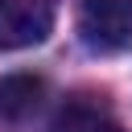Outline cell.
<instances>
[{
    "mask_svg": "<svg viewBox=\"0 0 132 132\" xmlns=\"http://www.w3.org/2000/svg\"><path fill=\"white\" fill-rule=\"evenodd\" d=\"M78 37L91 54H124L132 45V0H78Z\"/></svg>",
    "mask_w": 132,
    "mask_h": 132,
    "instance_id": "obj_1",
    "label": "cell"
},
{
    "mask_svg": "<svg viewBox=\"0 0 132 132\" xmlns=\"http://www.w3.org/2000/svg\"><path fill=\"white\" fill-rule=\"evenodd\" d=\"M41 95H45V82L37 74H4L0 78V120L16 124V120L33 116Z\"/></svg>",
    "mask_w": 132,
    "mask_h": 132,
    "instance_id": "obj_3",
    "label": "cell"
},
{
    "mask_svg": "<svg viewBox=\"0 0 132 132\" xmlns=\"http://www.w3.org/2000/svg\"><path fill=\"white\" fill-rule=\"evenodd\" d=\"M50 132H124V128H120V120H116L107 107H99V103H66V107L54 116Z\"/></svg>",
    "mask_w": 132,
    "mask_h": 132,
    "instance_id": "obj_4",
    "label": "cell"
},
{
    "mask_svg": "<svg viewBox=\"0 0 132 132\" xmlns=\"http://www.w3.org/2000/svg\"><path fill=\"white\" fill-rule=\"evenodd\" d=\"M58 0H0V50L41 45L54 29Z\"/></svg>",
    "mask_w": 132,
    "mask_h": 132,
    "instance_id": "obj_2",
    "label": "cell"
}]
</instances>
